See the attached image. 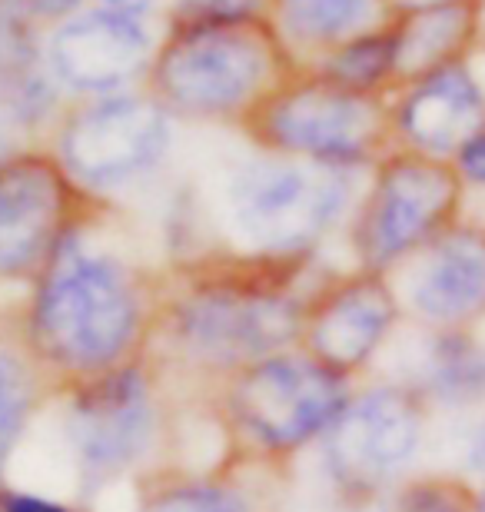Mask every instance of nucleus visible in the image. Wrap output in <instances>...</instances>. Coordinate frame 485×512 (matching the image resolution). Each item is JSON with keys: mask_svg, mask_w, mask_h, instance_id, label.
I'll use <instances>...</instances> for the list:
<instances>
[{"mask_svg": "<svg viewBox=\"0 0 485 512\" xmlns=\"http://www.w3.org/2000/svg\"><path fill=\"white\" fill-rule=\"evenodd\" d=\"M143 296L133 273L107 253H90L67 233L27 310V346L44 370L70 383L127 366L143 336Z\"/></svg>", "mask_w": 485, "mask_h": 512, "instance_id": "1", "label": "nucleus"}, {"mask_svg": "<svg viewBox=\"0 0 485 512\" xmlns=\"http://www.w3.org/2000/svg\"><path fill=\"white\" fill-rule=\"evenodd\" d=\"M466 217V190L449 160L389 150L353 213L356 270L392 276Z\"/></svg>", "mask_w": 485, "mask_h": 512, "instance_id": "2", "label": "nucleus"}, {"mask_svg": "<svg viewBox=\"0 0 485 512\" xmlns=\"http://www.w3.org/2000/svg\"><path fill=\"white\" fill-rule=\"evenodd\" d=\"M246 124L263 147L283 157L339 170L376 167L392 143L389 107L379 94H359L326 77L273 87Z\"/></svg>", "mask_w": 485, "mask_h": 512, "instance_id": "3", "label": "nucleus"}, {"mask_svg": "<svg viewBox=\"0 0 485 512\" xmlns=\"http://www.w3.org/2000/svg\"><path fill=\"white\" fill-rule=\"evenodd\" d=\"M353 173L290 157L243 163L226 193L233 230L266 256L306 253L353 207Z\"/></svg>", "mask_w": 485, "mask_h": 512, "instance_id": "4", "label": "nucleus"}, {"mask_svg": "<svg viewBox=\"0 0 485 512\" xmlns=\"http://www.w3.org/2000/svg\"><path fill=\"white\" fill-rule=\"evenodd\" d=\"M270 70V44L246 20H196L153 60V100L187 117H250Z\"/></svg>", "mask_w": 485, "mask_h": 512, "instance_id": "5", "label": "nucleus"}, {"mask_svg": "<svg viewBox=\"0 0 485 512\" xmlns=\"http://www.w3.org/2000/svg\"><path fill=\"white\" fill-rule=\"evenodd\" d=\"M353 380L309 353H276L226 380V416L236 436L266 456H286L323 439L346 403Z\"/></svg>", "mask_w": 485, "mask_h": 512, "instance_id": "6", "label": "nucleus"}, {"mask_svg": "<svg viewBox=\"0 0 485 512\" xmlns=\"http://www.w3.org/2000/svg\"><path fill=\"white\" fill-rule=\"evenodd\" d=\"M303 306L270 286L240 280L196 283L167 306V330L193 363L236 373L299 343Z\"/></svg>", "mask_w": 485, "mask_h": 512, "instance_id": "7", "label": "nucleus"}, {"mask_svg": "<svg viewBox=\"0 0 485 512\" xmlns=\"http://www.w3.org/2000/svg\"><path fill=\"white\" fill-rule=\"evenodd\" d=\"M432 413L416 389L399 380L356 389L323 436V459L343 496L373 499L412 476L426 446Z\"/></svg>", "mask_w": 485, "mask_h": 512, "instance_id": "8", "label": "nucleus"}, {"mask_svg": "<svg viewBox=\"0 0 485 512\" xmlns=\"http://www.w3.org/2000/svg\"><path fill=\"white\" fill-rule=\"evenodd\" d=\"M170 150V114L150 97L113 94L77 110L60 130V167L87 190H117Z\"/></svg>", "mask_w": 485, "mask_h": 512, "instance_id": "9", "label": "nucleus"}, {"mask_svg": "<svg viewBox=\"0 0 485 512\" xmlns=\"http://www.w3.org/2000/svg\"><path fill=\"white\" fill-rule=\"evenodd\" d=\"M406 320L392 276L353 270L336 276L303 303L299 350L356 380L376 363Z\"/></svg>", "mask_w": 485, "mask_h": 512, "instance_id": "10", "label": "nucleus"}, {"mask_svg": "<svg viewBox=\"0 0 485 512\" xmlns=\"http://www.w3.org/2000/svg\"><path fill=\"white\" fill-rule=\"evenodd\" d=\"M157 436V406L147 373L127 363L74 389L67 439L87 483L127 473L150 453Z\"/></svg>", "mask_w": 485, "mask_h": 512, "instance_id": "11", "label": "nucleus"}, {"mask_svg": "<svg viewBox=\"0 0 485 512\" xmlns=\"http://www.w3.org/2000/svg\"><path fill=\"white\" fill-rule=\"evenodd\" d=\"M74 180L60 160L14 153L0 163V280H37L70 233Z\"/></svg>", "mask_w": 485, "mask_h": 512, "instance_id": "12", "label": "nucleus"}, {"mask_svg": "<svg viewBox=\"0 0 485 512\" xmlns=\"http://www.w3.org/2000/svg\"><path fill=\"white\" fill-rule=\"evenodd\" d=\"M392 276L406 320L416 330H482L485 220L462 217Z\"/></svg>", "mask_w": 485, "mask_h": 512, "instance_id": "13", "label": "nucleus"}, {"mask_svg": "<svg viewBox=\"0 0 485 512\" xmlns=\"http://www.w3.org/2000/svg\"><path fill=\"white\" fill-rule=\"evenodd\" d=\"M392 143L432 160H452L472 133L485 127V80L469 54L402 84L389 107Z\"/></svg>", "mask_w": 485, "mask_h": 512, "instance_id": "14", "label": "nucleus"}, {"mask_svg": "<svg viewBox=\"0 0 485 512\" xmlns=\"http://www.w3.org/2000/svg\"><path fill=\"white\" fill-rule=\"evenodd\" d=\"M150 47V30L140 17L100 7L57 27L47 60L60 84L77 94L113 97V90L130 84L150 64Z\"/></svg>", "mask_w": 485, "mask_h": 512, "instance_id": "15", "label": "nucleus"}, {"mask_svg": "<svg viewBox=\"0 0 485 512\" xmlns=\"http://www.w3.org/2000/svg\"><path fill=\"white\" fill-rule=\"evenodd\" d=\"M409 373L399 383L416 389L429 413L476 419L485 413V326L482 330H416Z\"/></svg>", "mask_w": 485, "mask_h": 512, "instance_id": "16", "label": "nucleus"}, {"mask_svg": "<svg viewBox=\"0 0 485 512\" xmlns=\"http://www.w3.org/2000/svg\"><path fill=\"white\" fill-rule=\"evenodd\" d=\"M482 4L485 0H442V4L396 14L392 24L399 40L396 80L412 84L429 70L466 57L479 34Z\"/></svg>", "mask_w": 485, "mask_h": 512, "instance_id": "17", "label": "nucleus"}, {"mask_svg": "<svg viewBox=\"0 0 485 512\" xmlns=\"http://www.w3.org/2000/svg\"><path fill=\"white\" fill-rule=\"evenodd\" d=\"M389 0H276L280 24L296 44H346L359 34L379 30Z\"/></svg>", "mask_w": 485, "mask_h": 512, "instance_id": "18", "label": "nucleus"}, {"mask_svg": "<svg viewBox=\"0 0 485 512\" xmlns=\"http://www.w3.org/2000/svg\"><path fill=\"white\" fill-rule=\"evenodd\" d=\"M396 60H399V40H396V27L389 24L339 44L326 57L323 77L339 87L359 90V94H379V87L396 80Z\"/></svg>", "mask_w": 485, "mask_h": 512, "instance_id": "19", "label": "nucleus"}, {"mask_svg": "<svg viewBox=\"0 0 485 512\" xmlns=\"http://www.w3.org/2000/svg\"><path fill=\"white\" fill-rule=\"evenodd\" d=\"M37 383L30 366L17 353L0 350V473L7 469V459L14 456L27 429V419L34 413Z\"/></svg>", "mask_w": 485, "mask_h": 512, "instance_id": "20", "label": "nucleus"}, {"mask_svg": "<svg viewBox=\"0 0 485 512\" xmlns=\"http://www.w3.org/2000/svg\"><path fill=\"white\" fill-rule=\"evenodd\" d=\"M389 512H476L472 483L459 473H419L389 493Z\"/></svg>", "mask_w": 485, "mask_h": 512, "instance_id": "21", "label": "nucleus"}, {"mask_svg": "<svg viewBox=\"0 0 485 512\" xmlns=\"http://www.w3.org/2000/svg\"><path fill=\"white\" fill-rule=\"evenodd\" d=\"M140 512H250L246 499L220 483H183L153 493Z\"/></svg>", "mask_w": 485, "mask_h": 512, "instance_id": "22", "label": "nucleus"}, {"mask_svg": "<svg viewBox=\"0 0 485 512\" xmlns=\"http://www.w3.org/2000/svg\"><path fill=\"white\" fill-rule=\"evenodd\" d=\"M449 167L456 170L466 197L469 193H485V127L472 133V137L452 153Z\"/></svg>", "mask_w": 485, "mask_h": 512, "instance_id": "23", "label": "nucleus"}, {"mask_svg": "<svg viewBox=\"0 0 485 512\" xmlns=\"http://www.w3.org/2000/svg\"><path fill=\"white\" fill-rule=\"evenodd\" d=\"M459 476L469 483H485V413L469 419L459 446Z\"/></svg>", "mask_w": 485, "mask_h": 512, "instance_id": "24", "label": "nucleus"}, {"mask_svg": "<svg viewBox=\"0 0 485 512\" xmlns=\"http://www.w3.org/2000/svg\"><path fill=\"white\" fill-rule=\"evenodd\" d=\"M0 512H74V509L37 493H0Z\"/></svg>", "mask_w": 485, "mask_h": 512, "instance_id": "25", "label": "nucleus"}, {"mask_svg": "<svg viewBox=\"0 0 485 512\" xmlns=\"http://www.w3.org/2000/svg\"><path fill=\"white\" fill-rule=\"evenodd\" d=\"M27 7L37 17H67L80 7V0H27Z\"/></svg>", "mask_w": 485, "mask_h": 512, "instance_id": "26", "label": "nucleus"}, {"mask_svg": "<svg viewBox=\"0 0 485 512\" xmlns=\"http://www.w3.org/2000/svg\"><path fill=\"white\" fill-rule=\"evenodd\" d=\"M107 7L113 10H123V14H133V17H143L150 10L153 0H103Z\"/></svg>", "mask_w": 485, "mask_h": 512, "instance_id": "27", "label": "nucleus"}, {"mask_svg": "<svg viewBox=\"0 0 485 512\" xmlns=\"http://www.w3.org/2000/svg\"><path fill=\"white\" fill-rule=\"evenodd\" d=\"M396 14H409V10H419V7H432V4H442V0H389Z\"/></svg>", "mask_w": 485, "mask_h": 512, "instance_id": "28", "label": "nucleus"}, {"mask_svg": "<svg viewBox=\"0 0 485 512\" xmlns=\"http://www.w3.org/2000/svg\"><path fill=\"white\" fill-rule=\"evenodd\" d=\"M14 153H10V133H7V120H4V114H0V163L4 160H10Z\"/></svg>", "mask_w": 485, "mask_h": 512, "instance_id": "29", "label": "nucleus"}, {"mask_svg": "<svg viewBox=\"0 0 485 512\" xmlns=\"http://www.w3.org/2000/svg\"><path fill=\"white\" fill-rule=\"evenodd\" d=\"M472 509L485 512V483H472Z\"/></svg>", "mask_w": 485, "mask_h": 512, "instance_id": "30", "label": "nucleus"}, {"mask_svg": "<svg viewBox=\"0 0 485 512\" xmlns=\"http://www.w3.org/2000/svg\"><path fill=\"white\" fill-rule=\"evenodd\" d=\"M190 4H200V0H190Z\"/></svg>", "mask_w": 485, "mask_h": 512, "instance_id": "31", "label": "nucleus"}]
</instances>
